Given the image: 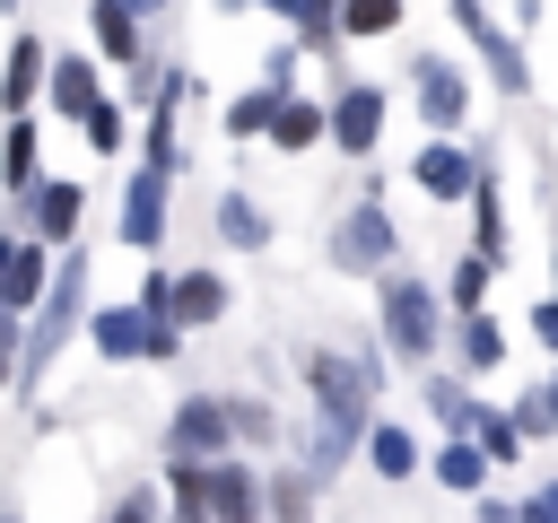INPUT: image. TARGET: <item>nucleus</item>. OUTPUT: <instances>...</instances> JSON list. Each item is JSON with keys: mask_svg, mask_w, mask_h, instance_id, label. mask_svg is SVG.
<instances>
[{"mask_svg": "<svg viewBox=\"0 0 558 523\" xmlns=\"http://www.w3.org/2000/svg\"><path fill=\"white\" fill-rule=\"evenodd\" d=\"M523 436H541V427H558V375L541 384V392H523V418H514Z\"/></svg>", "mask_w": 558, "mask_h": 523, "instance_id": "nucleus-27", "label": "nucleus"}, {"mask_svg": "<svg viewBox=\"0 0 558 523\" xmlns=\"http://www.w3.org/2000/svg\"><path fill=\"white\" fill-rule=\"evenodd\" d=\"M253 9H270V17H288V26H305V0H253Z\"/></svg>", "mask_w": 558, "mask_h": 523, "instance_id": "nucleus-35", "label": "nucleus"}, {"mask_svg": "<svg viewBox=\"0 0 558 523\" xmlns=\"http://www.w3.org/2000/svg\"><path fill=\"white\" fill-rule=\"evenodd\" d=\"M35 296H52V262H44V244H0V323H9L17 305H35Z\"/></svg>", "mask_w": 558, "mask_h": 523, "instance_id": "nucleus-7", "label": "nucleus"}, {"mask_svg": "<svg viewBox=\"0 0 558 523\" xmlns=\"http://www.w3.org/2000/svg\"><path fill=\"white\" fill-rule=\"evenodd\" d=\"M410 183L436 192V200H471V192H480V166H471L453 139H427V148L410 157Z\"/></svg>", "mask_w": 558, "mask_h": 523, "instance_id": "nucleus-6", "label": "nucleus"}, {"mask_svg": "<svg viewBox=\"0 0 558 523\" xmlns=\"http://www.w3.org/2000/svg\"><path fill=\"white\" fill-rule=\"evenodd\" d=\"M480 445H488V462H514L523 427H514V418H480Z\"/></svg>", "mask_w": 558, "mask_h": 523, "instance_id": "nucleus-29", "label": "nucleus"}, {"mask_svg": "<svg viewBox=\"0 0 558 523\" xmlns=\"http://www.w3.org/2000/svg\"><path fill=\"white\" fill-rule=\"evenodd\" d=\"M375 131H384V87L375 78H340V96H331V148L366 157Z\"/></svg>", "mask_w": 558, "mask_h": 523, "instance_id": "nucleus-3", "label": "nucleus"}, {"mask_svg": "<svg viewBox=\"0 0 558 523\" xmlns=\"http://www.w3.org/2000/svg\"><path fill=\"white\" fill-rule=\"evenodd\" d=\"M131 9H140V17H157V9H166V0H131Z\"/></svg>", "mask_w": 558, "mask_h": 523, "instance_id": "nucleus-38", "label": "nucleus"}, {"mask_svg": "<svg viewBox=\"0 0 558 523\" xmlns=\"http://www.w3.org/2000/svg\"><path fill=\"white\" fill-rule=\"evenodd\" d=\"M78 131H87V148H105V157H113V148H122V139H131V113H122V105H113V96H96V105H87V113H78Z\"/></svg>", "mask_w": 558, "mask_h": 523, "instance_id": "nucleus-23", "label": "nucleus"}, {"mask_svg": "<svg viewBox=\"0 0 558 523\" xmlns=\"http://www.w3.org/2000/svg\"><path fill=\"white\" fill-rule=\"evenodd\" d=\"M174 523H218V514H209V506H183V514H174Z\"/></svg>", "mask_w": 558, "mask_h": 523, "instance_id": "nucleus-37", "label": "nucleus"}, {"mask_svg": "<svg viewBox=\"0 0 558 523\" xmlns=\"http://www.w3.org/2000/svg\"><path fill=\"white\" fill-rule=\"evenodd\" d=\"M436 479H445V488H462V497H471V488H480V479H488V445H471V436H453V445H445V453H436Z\"/></svg>", "mask_w": 558, "mask_h": 523, "instance_id": "nucleus-19", "label": "nucleus"}, {"mask_svg": "<svg viewBox=\"0 0 558 523\" xmlns=\"http://www.w3.org/2000/svg\"><path fill=\"white\" fill-rule=\"evenodd\" d=\"M366 462H375L384 479H410V471H418V445H410L401 427H366Z\"/></svg>", "mask_w": 558, "mask_h": 523, "instance_id": "nucleus-21", "label": "nucleus"}, {"mask_svg": "<svg viewBox=\"0 0 558 523\" xmlns=\"http://www.w3.org/2000/svg\"><path fill=\"white\" fill-rule=\"evenodd\" d=\"M0 9H9V0H0Z\"/></svg>", "mask_w": 558, "mask_h": 523, "instance_id": "nucleus-39", "label": "nucleus"}, {"mask_svg": "<svg viewBox=\"0 0 558 523\" xmlns=\"http://www.w3.org/2000/svg\"><path fill=\"white\" fill-rule=\"evenodd\" d=\"M78 218H87V192L78 183H35V235L44 244H70Z\"/></svg>", "mask_w": 558, "mask_h": 523, "instance_id": "nucleus-13", "label": "nucleus"}, {"mask_svg": "<svg viewBox=\"0 0 558 523\" xmlns=\"http://www.w3.org/2000/svg\"><path fill=\"white\" fill-rule=\"evenodd\" d=\"M288 96H296V87H270V78H262L253 96H235V105H227V131H235V139H270V131H279V113H288Z\"/></svg>", "mask_w": 558, "mask_h": 523, "instance_id": "nucleus-14", "label": "nucleus"}, {"mask_svg": "<svg viewBox=\"0 0 558 523\" xmlns=\"http://www.w3.org/2000/svg\"><path fill=\"white\" fill-rule=\"evenodd\" d=\"M209 514H218V523H253V479L218 462V471H209Z\"/></svg>", "mask_w": 558, "mask_h": 523, "instance_id": "nucleus-22", "label": "nucleus"}, {"mask_svg": "<svg viewBox=\"0 0 558 523\" xmlns=\"http://www.w3.org/2000/svg\"><path fill=\"white\" fill-rule=\"evenodd\" d=\"M279 148H314V139H331V105H305V96H288V113H279V131H270Z\"/></svg>", "mask_w": 558, "mask_h": 523, "instance_id": "nucleus-17", "label": "nucleus"}, {"mask_svg": "<svg viewBox=\"0 0 558 523\" xmlns=\"http://www.w3.org/2000/svg\"><path fill=\"white\" fill-rule=\"evenodd\" d=\"M0 183L35 192V122H17V113H9V139H0Z\"/></svg>", "mask_w": 558, "mask_h": 523, "instance_id": "nucleus-18", "label": "nucleus"}, {"mask_svg": "<svg viewBox=\"0 0 558 523\" xmlns=\"http://www.w3.org/2000/svg\"><path fill=\"white\" fill-rule=\"evenodd\" d=\"M262 78H270V87H288V78H296V44H279V52L262 61Z\"/></svg>", "mask_w": 558, "mask_h": 523, "instance_id": "nucleus-33", "label": "nucleus"}, {"mask_svg": "<svg viewBox=\"0 0 558 523\" xmlns=\"http://www.w3.org/2000/svg\"><path fill=\"white\" fill-rule=\"evenodd\" d=\"M453 26H462L480 52H488V78H497V96H523V87H532V70H523L514 35H506V26H488V9H480V0H453Z\"/></svg>", "mask_w": 558, "mask_h": 523, "instance_id": "nucleus-4", "label": "nucleus"}, {"mask_svg": "<svg viewBox=\"0 0 558 523\" xmlns=\"http://www.w3.org/2000/svg\"><path fill=\"white\" fill-rule=\"evenodd\" d=\"M218 227H227V244H244V253H253V244H270V218H262L244 192H218Z\"/></svg>", "mask_w": 558, "mask_h": 523, "instance_id": "nucleus-20", "label": "nucleus"}, {"mask_svg": "<svg viewBox=\"0 0 558 523\" xmlns=\"http://www.w3.org/2000/svg\"><path fill=\"white\" fill-rule=\"evenodd\" d=\"M532 331H541V340L558 349V296H541V314H532Z\"/></svg>", "mask_w": 558, "mask_h": 523, "instance_id": "nucleus-34", "label": "nucleus"}, {"mask_svg": "<svg viewBox=\"0 0 558 523\" xmlns=\"http://www.w3.org/2000/svg\"><path fill=\"white\" fill-rule=\"evenodd\" d=\"M174 314H183V331L218 323V314H227V279H218V270H183V279H174Z\"/></svg>", "mask_w": 558, "mask_h": 523, "instance_id": "nucleus-15", "label": "nucleus"}, {"mask_svg": "<svg viewBox=\"0 0 558 523\" xmlns=\"http://www.w3.org/2000/svg\"><path fill=\"white\" fill-rule=\"evenodd\" d=\"M87 26H96V44H105V61L140 70V9H131V0H87Z\"/></svg>", "mask_w": 558, "mask_h": 523, "instance_id": "nucleus-12", "label": "nucleus"}, {"mask_svg": "<svg viewBox=\"0 0 558 523\" xmlns=\"http://www.w3.org/2000/svg\"><path fill=\"white\" fill-rule=\"evenodd\" d=\"M410 87H418V105H427L436 131H453V122L471 113V87H462V70H453L445 52H410Z\"/></svg>", "mask_w": 558, "mask_h": 523, "instance_id": "nucleus-5", "label": "nucleus"}, {"mask_svg": "<svg viewBox=\"0 0 558 523\" xmlns=\"http://www.w3.org/2000/svg\"><path fill=\"white\" fill-rule=\"evenodd\" d=\"M113 523H157V514H148V497H131V506H122Z\"/></svg>", "mask_w": 558, "mask_h": 523, "instance_id": "nucleus-36", "label": "nucleus"}, {"mask_svg": "<svg viewBox=\"0 0 558 523\" xmlns=\"http://www.w3.org/2000/svg\"><path fill=\"white\" fill-rule=\"evenodd\" d=\"M462 357H471V366H497V357H506V340H497V323H488V314H471V323H462Z\"/></svg>", "mask_w": 558, "mask_h": 523, "instance_id": "nucleus-26", "label": "nucleus"}, {"mask_svg": "<svg viewBox=\"0 0 558 523\" xmlns=\"http://www.w3.org/2000/svg\"><path fill=\"white\" fill-rule=\"evenodd\" d=\"M44 78H52V61H44V44H35V35H17V44H9V61H0V105H9V113H26Z\"/></svg>", "mask_w": 558, "mask_h": 523, "instance_id": "nucleus-10", "label": "nucleus"}, {"mask_svg": "<svg viewBox=\"0 0 558 523\" xmlns=\"http://www.w3.org/2000/svg\"><path fill=\"white\" fill-rule=\"evenodd\" d=\"M401 0H340V35H392Z\"/></svg>", "mask_w": 558, "mask_h": 523, "instance_id": "nucleus-24", "label": "nucleus"}, {"mask_svg": "<svg viewBox=\"0 0 558 523\" xmlns=\"http://www.w3.org/2000/svg\"><path fill=\"white\" fill-rule=\"evenodd\" d=\"M514 523H558V488H541V497H523V506H514Z\"/></svg>", "mask_w": 558, "mask_h": 523, "instance_id": "nucleus-32", "label": "nucleus"}, {"mask_svg": "<svg viewBox=\"0 0 558 523\" xmlns=\"http://www.w3.org/2000/svg\"><path fill=\"white\" fill-rule=\"evenodd\" d=\"M44 96H52L61 113H87V105L105 96V87H96V61H78V52H61V61H52V78H44Z\"/></svg>", "mask_w": 558, "mask_h": 523, "instance_id": "nucleus-16", "label": "nucleus"}, {"mask_svg": "<svg viewBox=\"0 0 558 523\" xmlns=\"http://www.w3.org/2000/svg\"><path fill=\"white\" fill-rule=\"evenodd\" d=\"M227 418H235V436H270V410L262 401H227Z\"/></svg>", "mask_w": 558, "mask_h": 523, "instance_id": "nucleus-31", "label": "nucleus"}, {"mask_svg": "<svg viewBox=\"0 0 558 523\" xmlns=\"http://www.w3.org/2000/svg\"><path fill=\"white\" fill-rule=\"evenodd\" d=\"M384 340L401 357H427L436 349V296L418 279H384Z\"/></svg>", "mask_w": 558, "mask_h": 523, "instance_id": "nucleus-1", "label": "nucleus"}, {"mask_svg": "<svg viewBox=\"0 0 558 523\" xmlns=\"http://www.w3.org/2000/svg\"><path fill=\"white\" fill-rule=\"evenodd\" d=\"M488 270H497V253H471V262L453 270V296H462V305H480V296H488Z\"/></svg>", "mask_w": 558, "mask_h": 523, "instance_id": "nucleus-28", "label": "nucleus"}, {"mask_svg": "<svg viewBox=\"0 0 558 523\" xmlns=\"http://www.w3.org/2000/svg\"><path fill=\"white\" fill-rule=\"evenodd\" d=\"M157 235H166V166H148V174L122 192V244H140V253H148Z\"/></svg>", "mask_w": 558, "mask_h": 523, "instance_id": "nucleus-8", "label": "nucleus"}, {"mask_svg": "<svg viewBox=\"0 0 558 523\" xmlns=\"http://www.w3.org/2000/svg\"><path fill=\"white\" fill-rule=\"evenodd\" d=\"M270 506H279V523H305V514H314V497H305V479H279V488H270Z\"/></svg>", "mask_w": 558, "mask_h": 523, "instance_id": "nucleus-30", "label": "nucleus"}, {"mask_svg": "<svg viewBox=\"0 0 558 523\" xmlns=\"http://www.w3.org/2000/svg\"><path fill=\"white\" fill-rule=\"evenodd\" d=\"M227 436H235L227 401H183V410H174V453H209V462H218Z\"/></svg>", "mask_w": 558, "mask_h": 523, "instance_id": "nucleus-11", "label": "nucleus"}, {"mask_svg": "<svg viewBox=\"0 0 558 523\" xmlns=\"http://www.w3.org/2000/svg\"><path fill=\"white\" fill-rule=\"evenodd\" d=\"M331 262H340V270H384V262H392V218H384V200H357V209L331 227Z\"/></svg>", "mask_w": 558, "mask_h": 523, "instance_id": "nucleus-2", "label": "nucleus"}, {"mask_svg": "<svg viewBox=\"0 0 558 523\" xmlns=\"http://www.w3.org/2000/svg\"><path fill=\"white\" fill-rule=\"evenodd\" d=\"M427 401H436V418H445V427H453V436H480V418H488V410H480V401H471V392H462V384H436V392H427Z\"/></svg>", "mask_w": 558, "mask_h": 523, "instance_id": "nucleus-25", "label": "nucleus"}, {"mask_svg": "<svg viewBox=\"0 0 558 523\" xmlns=\"http://www.w3.org/2000/svg\"><path fill=\"white\" fill-rule=\"evenodd\" d=\"M78 288H87V262H78V244H70V270H52V296H44V331H35L26 366H44V357H52V340H61V331H70V314H78Z\"/></svg>", "mask_w": 558, "mask_h": 523, "instance_id": "nucleus-9", "label": "nucleus"}]
</instances>
